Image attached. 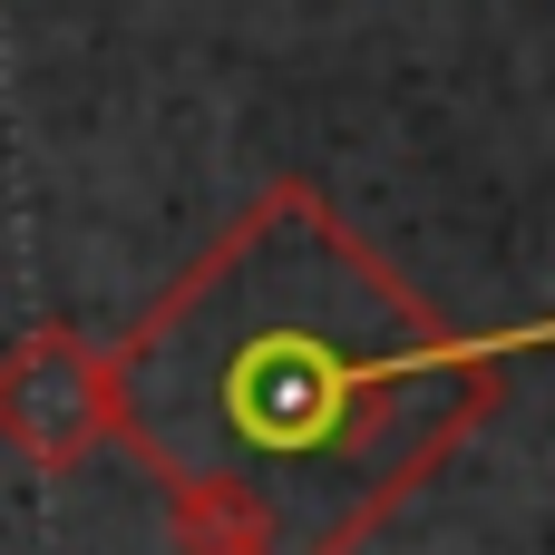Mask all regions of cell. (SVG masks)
I'll return each mask as SVG.
<instances>
[{
  "label": "cell",
  "instance_id": "cell-2",
  "mask_svg": "<svg viewBox=\"0 0 555 555\" xmlns=\"http://www.w3.org/2000/svg\"><path fill=\"white\" fill-rule=\"evenodd\" d=\"M0 449L39 478H68L107 449V351L68 322H39L0 351Z\"/></svg>",
  "mask_w": 555,
  "mask_h": 555
},
{
  "label": "cell",
  "instance_id": "cell-1",
  "mask_svg": "<svg viewBox=\"0 0 555 555\" xmlns=\"http://www.w3.org/2000/svg\"><path fill=\"white\" fill-rule=\"evenodd\" d=\"M537 322L459 332L361 224L273 176L117 341L107 439L156 478L263 507L273 555H361L507 400Z\"/></svg>",
  "mask_w": 555,
  "mask_h": 555
}]
</instances>
